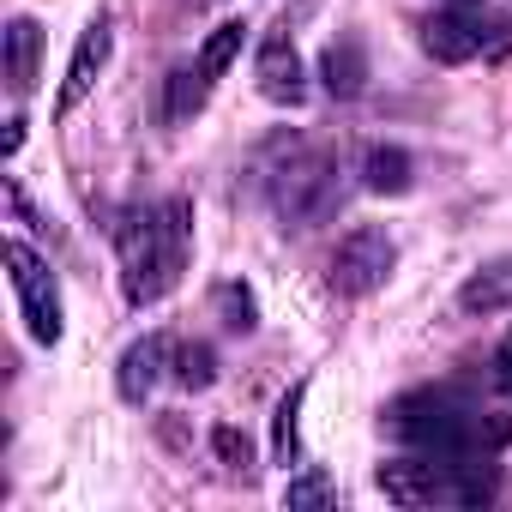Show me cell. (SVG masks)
I'll return each mask as SVG.
<instances>
[{"label": "cell", "mask_w": 512, "mask_h": 512, "mask_svg": "<svg viewBox=\"0 0 512 512\" xmlns=\"http://www.w3.org/2000/svg\"><path fill=\"white\" fill-rule=\"evenodd\" d=\"M121 247V290L133 308H157L181 272H187V253H193V205L187 199H157L121 217L115 229Z\"/></svg>", "instance_id": "1"}, {"label": "cell", "mask_w": 512, "mask_h": 512, "mask_svg": "<svg viewBox=\"0 0 512 512\" xmlns=\"http://www.w3.org/2000/svg\"><path fill=\"white\" fill-rule=\"evenodd\" d=\"M386 428L410 452H434V458H488V446L506 434V428H488L458 392H404L386 410Z\"/></svg>", "instance_id": "2"}, {"label": "cell", "mask_w": 512, "mask_h": 512, "mask_svg": "<svg viewBox=\"0 0 512 512\" xmlns=\"http://www.w3.org/2000/svg\"><path fill=\"white\" fill-rule=\"evenodd\" d=\"M338 199H344L338 163L320 157V151H296V157L272 175V211L284 217V229H314Z\"/></svg>", "instance_id": "3"}, {"label": "cell", "mask_w": 512, "mask_h": 512, "mask_svg": "<svg viewBox=\"0 0 512 512\" xmlns=\"http://www.w3.org/2000/svg\"><path fill=\"white\" fill-rule=\"evenodd\" d=\"M7 266H13V296H19V314H25V326H31V338L37 344H61V284H55V272H49V260L31 247V241H7Z\"/></svg>", "instance_id": "4"}, {"label": "cell", "mask_w": 512, "mask_h": 512, "mask_svg": "<svg viewBox=\"0 0 512 512\" xmlns=\"http://www.w3.org/2000/svg\"><path fill=\"white\" fill-rule=\"evenodd\" d=\"M398 266V241L380 229V223H356L338 253H332V290L338 296H374Z\"/></svg>", "instance_id": "5"}, {"label": "cell", "mask_w": 512, "mask_h": 512, "mask_svg": "<svg viewBox=\"0 0 512 512\" xmlns=\"http://www.w3.org/2000/svg\"><path fill=\"white\" fill-rule=\"evenodd\" d=\"M109 49H115V19H109V13H97V19L79 31L73 61H67V79H61V91H55V115H61V121H67V115L97 91V79H103V67H109Z\"/></svg>", "instance_id": "6"}, {"label": "cell", "mask_w": 512, "mask_h": 512, "mask_svg": "<svg viewBox=\"0 0 512 512\" xmlns=\"http://www.w3.org/2000/svg\"><path fill=\"white\" fill-rule=\"evenodd\" d=\"M253 85H260V97L278 103V109H296V103L308 97V73H302L296 37H290V19L260 43V55H253Z\"/></svg>", "instance_id": "7"}, {"label": "cell", "mask_w": 512, "mask_h": 512, "mask_svg": "<svg viewBox=\"0 0 512 512\" xmlns=\"http://www.w3.org/2000/svg\"><path fill=\"white\" fill-rule=\"evenodd\" d=\"M422 49L440 61V67H464V61H476V55H488V19L476 13V7H452L446 13H434L428 25H422Z\"/></svg>", "instance_id": "8"}, {"label": "cell", "mask_w": 512, "mask_h": 512, "mask_svg": "<svg viewBox=\"0 0 512 512\" xmlns=\"http://www.w3.org/2000/svg\"><path fill=\"white\" fill-rule=\"evenodd\" d=\"M157 380H175V338H169V332L133 338V344L121 350V362H115V392H121L127 404H145V398L157 392Z\"/></svg>", "instance_id": "9"}, {"label": "cell", "mask_w": 512, "mask_h": 512, "mask_svg": "<svg viewBox=\"0 0 512 512\" xmlns=\"http://www.w3.org/2000/svg\"><path fill=\"white\" fill-rule=\"evenodd\" d=\"M506 308H512V253H500V260L476 266V272L458 284V314L488 320V314H506Z\"/></svg>", "instance_id": "10"}, {"label": "cell", "mask_w": 512, "mask_h": 512, "mask_svg": "<svg viewBox=\"0 0 512 512\" xmlns=\"http://www.w3.org/2000/svg\"><path fill=\"white\" fill-rule=\"evenodd\" d=\"M320 85H326L338 103L362 97V85H368V49H362V37H338V43L320 55Z\"/></svg>", "instance_id": "11"}, {"label": "cell", "mask_w": 512, "mask_h": 512, "mask_svg": "<svg viewBox=\"0 0 512 512\" xmlns=\"http://www.w3.org/2000/svg\"><path fill=\"white\" fill-rule=\"evenodd\" d=\"M37 61H43V25L25 19V13L7 19V85H13V97H31Z\"/></svg>", "instance_id": "12"}, {"label": "cell", "mask_w": 512, "mask_h": 512, "mask_svg": "<svg viewBox=\"0 0 512 512\" xmlns=\"http://www.w3.org/2000/svg\"><path fill=\"white\" fill-rule=\"evenodd\" d=\"M362 187H368V193H386V199L410 193V187H416L410 151H404V145H368V157H362Z\"/></svg>", "instance_id": "13"}, {"label": "cell", "mask_w": 512, "mask_h": 512, "mask_svg": "<svg viewBox=\"0 0 512 512\" xmlns=\"http://www.w3.org/2000/svg\"><path fill=\"white\" fill-rule=\"evenodd\" d=\"M302 404H308V380H296L284 398H278V416H272V458L290 470L302 464Z\"/></svg>", "instance_id": "14"}, {"label": "cell", "mask_w": 512, "mask_h": 512, "mask_svg": "<svg viewBox=\"0 0 512 512\" xmlns=\"http://www.w3.org/2000/svg\"><path fill=\"white\" fill-rule=\"evenodd\" d=\"M241 43H247V25L241 19H229V25H217L205 43H199V55H193V67L205 73V79H223L235 61H241Z\"/></svg>", "instance_id": "15"}, {"label": "cell", "mask_w": 512, "mask_h": 512, "mask_svg": "<svg viewBox=\"0 0 512 512\" xmlns=\"http://www.w3.org/2000/svg\"><path fill=\"white\" fill-rule=\"evenodd\" d=\"M211 85H217V79H205L199 67H175V73H169V91H163V121H187V115H199L205 97H211Z\"/></svg>", "instance_id": "16"}, {"label": "cell", "mask_w": 512, "mask_h": 512, "mask_svg": "<svg viewBox=\"0 0 512 512\" xmlns=\"http://www.w3.org/2000/svg\"><path fill=\"white\" fill-rule=\"evenodd\" d=\"M175 380L187 392H205L217 380V350L211 344H175Z\"/></svg>", "instance_id": "17"}, {"label": "cell", "mask_w": 512, "mask_h": 512, "mask_svg": "<svg viewBox=\"0 0 512 512\" xmlns=\"http://www.w3.org/2000/svg\"><path fill=\"white\" fill-rule=\"evenodd\" d=\"M332 500H338V488H332V476H326V470H314V464H308L302 476H290V482H284V506H290V512L332 506Z\"/></svg>", "instance_id": "18"}, {"label": "cell", "mask_w": 512, "mask_h": 512, "mask_svg": "<svg viewBox=\"0 0 512 512\" xmlns=\"http://www.w3.org/2000/svg\"><path fill=\"white\" fill-rule=\"evenodd\" d=\"M211 452H217V464H223L229 476H253V440H247L241 428L217 422V428H211Z\"/></svg>", "instance_id": "19"}, {"label": "cell", "mask_w": 512, "mask_h": 512, "mask_svg": "<svg viewBox=\"0 0 512 512\" xmlns=\"http://www.w3.org/2000/svg\"><path fill=\"white\" fill-rule=\"evenodd\" d=\"M217 314H223L229 332H253V326H260V302H253L247 284H217Z\"/></svg>", "instance_id": "20"}, {"label": "cell", "mask_w": 512, "mask_h": 512, "mask_svg": "<svg viewBox=\"0 0 512 512\" xmlns=\"http://www.w3.org/2000/svg\"><path fill=\"white\" fill-rule=\"evenodd\" d=\"M494 380H500V386L512 392V338H506V344L494 350Z\"/></svg>", "instance_id": "21"}, {"label": "cell", "mask_w": 512, "mask_h": 512, "mask_svg": "<svg viewBox=\"0 0 512 512\" xmlns=\"http://www.w3.org/2000/svg\"><path fill=\"white\" fill-rule=\"evenodd\" d=\"M19 145H25V115H13V121H7V139H0V151L19 157Z\"/></svg>", "instance_id": "22"}]
</instances>
